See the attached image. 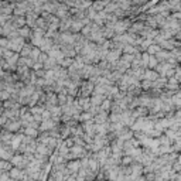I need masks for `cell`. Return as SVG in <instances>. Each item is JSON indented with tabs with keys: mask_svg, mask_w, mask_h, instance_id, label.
<instances>
[{
	"mask_svg": "<svg viewBox=\"0 0 181 181\" xmlns=\"http://www.w3.org/2000/svg\"><path fill=\"white\" fill-rule=\"evenodd\" d=\"M75 181H85V180H84V178H78L77 177V180H75Z\"/></svg>",
	"mask_w": 181,
	"mask_h": 181,
	"instance_id": "obj_25",
	"label": "cell"
},
{
	"mask_svg": "<svg viewBox=\"0 0 181 181\" xmlns=\"http://www.w3.org/2000/svg\"><path fill=\"white\" fill-rule=\"evenodd\" d=\"M157 60H156L154 57H150L149 58V62H147V69H154L156 67H157Z\"/></svg>",
	"mask_w": 181,
	"mask_h": 181,
	"instance_id": "obj_15",
	"label": "cell"
},
{
	"mask_svg": "<svg viewBox=\"0 0 181 181\" xmlns=\"http://www.w3.org/2000/svg\"><path fill=\"white\" fill-rule=\"evenodd\" d=\"M20 132H23L24 136H27V137H31V139H37L38 134H40V132L37 130V129H33V128H21Z\"/></svg>",
	"mask_w": 181,
	"mask_h": 181,
	"instance_id": "obj_4",
	"label": "cell"
},
{
	"mask_svg": "<svg viewBox=\"0 0 181 181\" xmlns=\"http://www.w3.org/2000/svg\"><path fill=\"white\" fill-rule=\"evenodd\" d=\"M48 60V55L45 53H41L40 55H38V60H37V62H40V64H44L45 61Z\"/></svg>",
	"mask_w": 181,
	"mask_h": 181,
	"instance_id": "obj_18",
	"label": "cell"
},
{
	"mask_svg": "<svg viewBox=\"0 0 181 181\" xmlns=\"http://www.w3.org/2000/svg\"><path fill=\"white\" fill-rule=\"evenodd\" d=\"M45 79H54V71L53 69H48V71H45ZM55 81V79H54Z\"/></svg>",
	"mask_w": 181,
	"mask_h": 181,
	"instance_id": "obj_21",
	"label": "cell"
},
{
	"mask_svg": "<svg viewBox=\"0 0 181 181\" xmlns=\"http://www.w3.org/2000/svg\"><path fill=\"white\" fill-rule=\"evenodd\" d=\"M65 167L71 171V173H78V170L81 168V164H79V160H71V161H67L65 163Z\"/></svg>",
	"mask_w": 181,
	"mask_h": 181,
	"instance_id": "obj_5",
	"label": "cell"
},
{
	"mask_svg": "<svg viewBox=\"0 0 181 181\" xmlns=\"http://www.w3.org/2000/svg\"><path fill=\"white\" fill-rule=\"evenodd\" d=\"M31 69L36 72V71H40V69H43V64H40V62H34L33 64V68Z\"/></svg>",
	"mask_w": 181,
	"mask_h": 181,
	"instance_id": "obj_22",
	"label": "cell"
},
{
	"mask_svg": "<svg viewBox=\"0 0 181 181\" xmlns=\"http://www.w3.org/2000/svg\"><path fill=\"white\" fill-rule=\"evenodd\" d=\"M122 61L128 62V64H132V61L134 60V55H129V54H122Z\"/></svg>",
	"mask_w": 181,
	"mask_h": 181,
	"instance_id": "obj_16",
	"label": "cell"
},
{
	"mask_svg": "<svg viewBox=\"0 0 181 181\" xmlns=\"http://www.w3.org/2000/svg\"><path fill=\"white\" fill-rule=\"evenodd\" d=\"M158 74L156 72V71L153 69H144V74H143V79H147L150 81V82H154V81L158 79Z\"/></svg>",
	"mask_w": 181,
	"mask_h": 181,
	"instance_id": "obj_3",
	"label": "cell"
},
{
	"mask_svg": "<svg viewBox=\"0 0 181 181\" xmlns=\"http://www.w3.org/2000/svg\"><path fill=\"white\" fill-rule=\"evenodd\" d=\"M64 144H65V146H67L68 149H71V147H72V146H74V139H72V137H68V139H65V140H64Z\"/></svg>",
	"mask_w": 181,
	"mask_h": 181,
	"instance_id": "obj_20",
	"label": "cell"
},
{
	"mask_svg": "<svg viewBox=\"0 0 181 181\" xmlns=\"http://www.w3.org/2000/svg\"><path fill=\"white\" fill-rule=\"evenodd\" d=\"M3 53H4V50L3 48H0V58H3Z\"/></svg>",
	"mask_w": 181,
	"mask_h": 181,
	"instance_id": "obj_24",
	"label": "cell"
},
{
	"mask_svg": "<svg viewBox=\"0 0 181 181\" xmlns=\"http://www.w3.org/2000/svg\"><path fill=\"white\" fill-rule=\"evenodd\" d=\"M41 117H43V120H48V119H51V113H50V111L44 109L43 113H41Z\"/></svg>",
	"mask_w": 181,
	"mask_h": 181,
	"instance_id": "obj_19",
	"label": "cell"
},
{
	"mask_svg": "<svg viewBox=\"0 0 181 181\" xmlns=\"http://www.w3.org/2000/svg\"><path fill=\"white\" fill-rule=\"evenodd\" d=\"M107 112H103V111H99V113L98 115H95L94 117H92V120H94V123L95 124H102V123H105V122L107 120Z\"/></svg>",
	"mask_w": 181,
	"mask_h": 181,
	"instance_id": "obj_2",
	"label": "cell"
},
{
	"mask_svg": "<svg viewBox=\"0 0 181 181\" xmlns=\"http://www.w3.org/2000/svg\"><path fill=\"white\" fill-rule=\"evenodd\" d=\"M133 164V158L129 157V156H122V160H120V166L126 167V166H132Z\"/></svg>",
	"mask_w": 181,
	"mask_h": 181,
	"instance_id": "obj_14",
	"label": "cell"
},
{
	"mask_svg": "<svg viewBox=\"0 0 181 181\" xmlns=\"http://www.w3.org/2000/svg\"><path fill=\"white\" fill-rule=\"evenodd\" d=\"M109 3V2H96V3H92V10H95L96 13H99V11H102L106 7V4Z\"/></svg>",
	"mask_w": 181,
	"mask_h": 181,
	"instance_id": "obj_10",
	"label": "cell"
},
{
	"mask_svg": "<svg viewBox=\"0 0 181 181\" xmlns=\"http://www.w3.org/2000/svg\"><path fill=\"white\" fill-rule=\"evenodd\" d=\"M31 44H27L26 43V45H24L23 48H21V51H20V54H19V55H20L21 58H28L30 57V53H31Z\"/></svg>",
	"mask_w": 181,
	"mask_h": 181,
	"instance_id": "obj_9",
	"label": "cell"
},
{
	"mask_svg": "<svg viewBox=\"0 0 181 181\" xmlns=\"http://www.w3.org/2000/svg\"><path fill=\"white\" fill-rule=\"evenodd\" d=\"M9 47V40L4 37H0V48H3V50H7Z\"/></svg>",
	"mask_w": 181,
	"mask_h": 181,
	"instance_id": "obj_17",
	"label": "cell"
},
{
	"mask_svg": "<svg viewBox=\"0 0 181 181\" xmlns=\"http://www.w3.org/2000/svg\"><path fill=\"white\" fill-rule=\"evenodd\" d=\"M92 115L89 113V112H84V113L79 115V119H78V122H81V123H84V122H88V120H92Z\"/></svg>",
	"mask_w": 181,
	"mask_h": 181,
	"instance_id": "obj_13",
	"label": "cell"
},
{
	"mask_svg": "<svg viewBox=\"0 0 181 181\" xmlns=\"http://www.w3.org/2000/svg\"><path fill=\"white\" fill-rule=\"evenodd\" d=\"M111 106H112V101L111 99H105L103 102L101 103V111H103V112H107L109 113V111H111Z\"/></svg>",
	"mask_w": 181,
	"mask_h": 181,
	"instance_id": "obj_12",
	"label": "cell"
},
{
	"mask_svg": "<svg viewBox=\"0 0 181 181\" xmlns=\"http://www.w3.org/2000/svg\"><path fill=\"white\" fill-rule=\"evenodd\" d=\"M2 129H4V130H7V132H10V133L16 134L17 132H20V129H21V122L19 120V119H14V120L7 119V122L4 123V126Z\"/></svg>",
	"mask_w": 181,
	"mask_h": 181,
	"instance_id": "obj_1",
	"label": "cell"
},
{
	"mask_svg": "<svg viewBox=\"0 0 181 181\" xmlns=\"http://www.w3.org/2000/svg\"><path fill=\"white\" fill-rule=\"evenodd\" d=\"M31 28H28V27L27 26H24V27H21V28H19V30H17V33H19V36H20L21 38H24V40H26V38H30L31 37Z\"/></svg>",
	"mask_w": 181,
	"mask_h": 181,
	"instance_id": "obj_7",
	"label": "cell"
},
{
	"mask_svg": "<svg viewBox=\"0 0 181 181\" xmlns=\"http://www.w3.org/2000/svg\"><path fill=\"white\" fill-rule=\"evenodd\" d=\"M106 99V96H102V95H90L89 101L92 106H101V103Z\"/></svg>",
	"mask_w": 181,
	"mask_h": 181,
	"instance_id": "obj_6",
	"label": "cell"
},
{
	"mask_svg": "<svg viewBox=\"0 0 181 181\" xmlns=\"http://www.w3.org/2000/svg\"><path fill=\"white\" fill-rule=\"evenodd\" d=\"M160 51H161V48L158 47L157 44H153V45H150V47L147 48V51H146V53H147L149 55H150V57H154L156 54L160 53Z\"/></svg>",
	"mask_w": 181,
	"mask_h": 181,
	"instance_id": "obj_11",
	"label": "cell"
},
{
	"mask_svg": "<svg viewBox=\"0 0 181 181\" xmlns=\"http://www.w3.org/2000/svg\"><path fill=\"white\" fill-rule=\"evenodd\" d=\"M34 74H36V77H37V78H44V77H45V71L40 69V71H36Z\"/></svg>",
	"mask_w": 181,
	"mask_h": 181,
	"instance_id": "obj_23",
	"label": "cell"
},
{
	"mask_svg": "<svg viewBox=\"0 0 181 181\" xmlns=\"http://www.w3.org/2000/svg\"><path fill=\"white\" fill-rule=\"evenodd\" d=\"M82 27H85L84 24H82V21H72V24H71L69 30L72 31V34H78L81 30H82Z\"/></svg>",
	"mask_w": 181,
	"mask_h": 181,
	"instance_id": "obj_8",
	"label": "cell"
}]
</instances>
